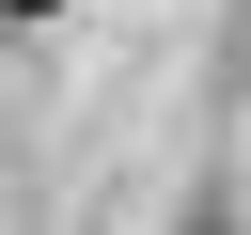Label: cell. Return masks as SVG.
<instances>
[{
  "instance_id": "6da1fadb",
  "label": "cell",
  "mask_w": 251,
  "mask_h": 235,
  "mask_svg": "<svg viewBox=\"0 0 251 235\" xmlns=\"http://www.w3.org/2000/svg\"><path fill=\"white\" fill-rule=\"evenodd\" d=\"M173 235H235V219H220V204H188V219H173Z\"/></svg>"
}]
</instances>
